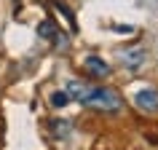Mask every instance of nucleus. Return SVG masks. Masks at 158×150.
Returning <instances> with one entry per match:
<instances>
[{
  "mask_svg": "<svg viewBox=\"0 0 158 150\" xmlns=\"http://www.w3.org/2000/svg\"><path fill=\"white\" fill-rule=\"evenodd\" d=\"M121 62H123L126 67H131V70H137V67L145 62V48H129L121 54Z\"/></svg>",
  "mask_w": 158,
  "mask_h": 150,
  "instance_id": "4",
  "label": "nucleus"
},
{
  "mask_svg": "<svg viewBox=\"0 0 158 150\" xmlns=\"http://www.w3.org/2000/svg\"><path fill=\"white\" fill-rule=\"evenodd\" d=\"M67 94H70V99L81 102L91 110H99V113H118L123 105L113 89H99V86H89V83H81V81H70Z\"/></svg>",
  "mask_w": 158,
  "mask_h": 150,
  "instance_id": "1",
  "label": "nucleus"
},
{
  "mask_svg": "<svg viewBox=\"0 0 158 150\" xmlns=\"http://www.w3.org/2000/svg\"><path fill=\"white\" fill-rule=\"evenodd\" d=\"M40 35L43 38H51V35H54V24H51V22H43L40 24Z\"/></svg>",
  "mask_w": 158,
  "mask_h": 150,
  "instance_id": "6",
  "label": "nucleus"
},
{
  "mask_svg": "<svg viewBox=\"0 0 158 150\" xmlns=\"http://www.w3.org/2000/svg\"><path fill=\"white\" fill-rule=\"evenodd\" d=\"M67 102H70V94L67 91H54L51 94V105H54V107H64Z\"/></svg>",
  "mask_w": 158,
  "mask_h": 150,
  "instance_id": "5",
  "label": "nucleus"
},
{
  "mask_svg": "<svg viewBox=\"0 0 158 150\" xmlns=\"http://www.w3.org/2000/svg\"><path fill=\"white\" fill-rule=\"evenodd\" d=\"M83 67H86V73L94 75V78H107L110 75V65L105 59H99V56H86Z\"/></svg>",
  "mask_w": 158,
  "mask_h": 150,
  "instance_id": "3",
  "label": "nucleus"
},
{
  "mask_svg": "<svg viewBox=\"0 0 158 150\" xmlns=\"http://www.w3.org/2000/svg\"><path fill=\"white\" fill-rule=\"evenodd\" d=\"M134 105L142 113H158V91L156 89H139L134 94Z\"/></svg>",
  "mask_w": 158,
  "mask_h": 150,
  "instance_id": "2",
  "label": "nucleus"
}]
</instances>
